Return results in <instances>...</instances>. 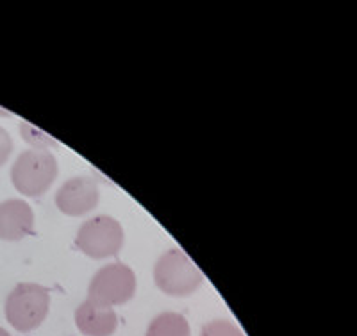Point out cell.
Instances as JSON below:
<instances>
[{
    "mask_svg": "<svg viewBox=\"0 0 357 336\" xmlns=\"http://www.w3.org/2000/svg\"><path fill=\"white\" fill-rule=\"evenodd\" d=\"M50 308L49 290L36 283H20L6 299V319L20 333L40 328Z\"/></svg>",
    "mask_w": 357,
    "mask_h": 336,
    "instance_id": "cell-1",
    "label": "cell"
},
{
    "mask_svg": "<svg viewBox=\"0 0 357 336\" xmlns=\"http://www.w3.org/2000/svg\"><path fill=\"white\" fill-rule=\"evenodd\" d=\"M56 158L49 150L31 149L22 152L11 168V181L25 197H41L57 177Z\"/></svg>",
    "mask_w": 357,
    "mask_h": 336,
    "instance_id": "cell-2",
    "label": "cell"
},
{
    "mask_svg": "<svg viewBox=\"0 0 357 336\" xmlns=\"http://www.w3.org/2000/svg\"><path fill=\"white\" fill-rule=\"evenodd\" d=\"M154 281L161 292L168 295H190L202 284L204 276L188 254L181 249H170L154 267Z\"/></svg>",
    "mask_w": 357,
    "mask_h": 336,
    "instance_id": "cell-3",
    "label": "cell"
},
{
    "mask_svg": "<svg viewBox=\"0 0 357 336\" xmlns=\"http://www.w3.org/2000/svg\"><path fill=\"white\" fill-rule=\"evenodd\" d=\"M123 227L116 219L97 215L79 227L75 243L79 251L93 259L113 258L123 247Z\"/></svg>",
    "mask_w": 357,
    "mask_h": 336,
    "instance_id": "cell-4",
    "label": "cell"
},
{
    "mask_svg": "<svg viewBox=\"0 0 357 336\" xmlns=\"http://www.w3.org/2000/svg\"><path fill=\"white\" fill-rule=\"evenodd\" d=\"M136 293V276L126 263H109L102 267L89 283L88 300L98 306H120L129 302Z\"/></svg>",
    "mask_w": 357,
    "mask_h": 336,
    "instance_id": "cell-5",
    "label": "cell"
},
{
    "mask_svg": "<svg viewBox=\"0 0 357 336\" xmlns=\"http://www.w3.org/2000/svg\"><path fill=\"white\" fill-rule=\"evenodd\" d=\"M100 198L97 182L91 177H72L56 193V204L68 217H81L93 211Z\"/></svg>",
    "mask_w": 357,
    "mask_h": 336,
    "instance_id": "cell-6",
    "label": "cell"
},
{
    "mask_svg": "<svg viewBox=\"0 0 357 336\" xmlns=\"http://www.w3.org/2000/svg\"><path fill=\"white\" fill-rule=\"evenodd\" d=\"M34 229L33 207L20 198H9L0 204V240L18 242Z\"/></svg>",
    "mask_w": 357,
    "mask_h": 336,
    "instance_id": "cell-7",
    "label": "cell"
},
{
    "mask_svg": "<svg viewBox=\"0 0 357 336\" xmlns=\"http://www.w3.org/2000/svg\"><path fill=\"white\" fill-rule=\"evenodd\" d=\"M75 326L86 336H111L118 328V316L113 308L84 300L75 312Z\"/></svg>",
    "mask_w": 357,
    "mask_h": 336,
    "instance_id": "cell-8",
    "label": "cell"
},
{
    "mask_svg": "<svg viewBox=\"0 0 357 336\" xmlns=\"http://www.w3.org/2000/svg\"><path fill=\"white\" fill-rule=\"evenodd\" d=\"M146 336H191V329L181 313L167 312L152 320L146 329Z\"/></svg>",
    "mask_w": 357,
    "mask_h": 336,
    "instance_id": "cell-9",
    "label": "cell"
},
{
    "mask_svg": "<svg viewBox=\"0 0 357 336\" xmlns=\"http://www.w3.org/2000/svg\"><path fill=\"white\" fill-rule=\"evenodd\" d=\"M200 336H243V333L238 326L232 324L231 320L218 319L204 326Z\"/></svg>",
    "mask_w": 357,
    "mask_h": 336,
    "instance_id": "cell-10",
    "label": "cell"
},
{
    "mask_svg": "<svg viewBox=\"0 0 357 336\" xmlns=\"http://www.w3.org/2000/svg\"><path fill=\"white\" fill-rule=\"evenodd\" d=\"M20 134L24 136L25 140H27V143L34 145V149H38V150H45L43 147L52 145V140H49L43 133H40L36 127L29 126V124H25V122L20 126Z\"/></svg>",
    "mask_w": 357,
    "mask_h": 336,
    "instance_id": "cell-11",
    "label": "cell"
},
{
    "mask_svg": "<svg viewBox=\"0 0 357 336\" xmlns=\"http://www.w3.org/2000/svg\"><path fill=\"white\" fill-rule=\"evenodd\" d=\"M13 152V140L6 129L0 127V166L6 165Z\"/></svg>",
    "mask_w": 357,
    "mask_h": 336,
    "instance_id": "cell-12",
    "label": "cell"
},
{
    "mask_svg": "<svg viewBox=\"0 0 357 336\" xmlns=\"http://www.w3.org/2000/svg\"><path fill=\"white\" fill-rule=\"evenodd\" d=\"M0 336H11V335H9L4 328H0Z\"/></svg>",
    "mask_w": 357,
    "mask_h": 336,
    "instance_id": "cell-13",
    "label": "cell"
}]
</instances>
